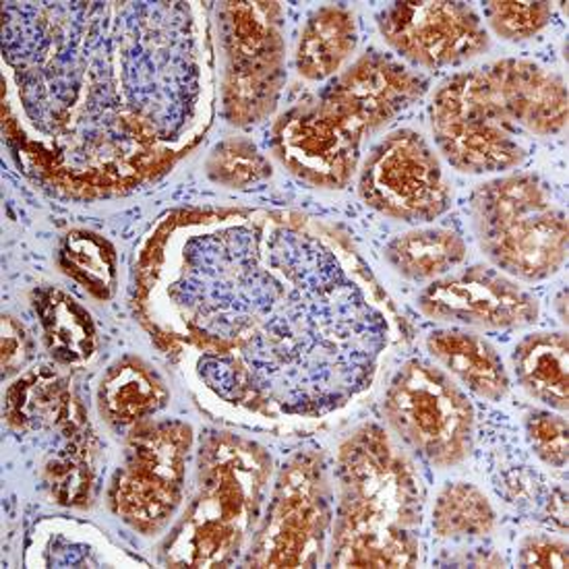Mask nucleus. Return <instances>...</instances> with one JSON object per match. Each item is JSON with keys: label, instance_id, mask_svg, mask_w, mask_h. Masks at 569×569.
I'll return each instance as SVG.
<instances>
[{"label": "nucleus", "instance_id": "1", "mask_svg": "<svg viewBox=\"0 0 569 569\" xmlns=\"http://www.w3.org/2000/svg\"><path fill=\"white\" fill-rule=\"evenodd\" d=\"M136 309L216 405L273 422L350 405L400 331L355 244L299 211L166 213L137 253Z\"/></svg>", "mask_w": 569, "mask_h": 569}, {"label": "nucleus", "instance_id": "2", "mask_svg": "<svg viewBox=\"0 0 569 569\" xmlns=\"http://www.w3.org/2000/svg\"><path fill=\"white\" fill-rule=\"evenodd\" d=\"M203 2H4L2 133L60 196H122L164 177L213 119Z\"/></svg>", "mask_w": 569, "mask_h": 569}, {"label": "nucleus", "instance_id": "3", "mask_svg": "<svg viewBox=\"0 0 569 569\" xmlns=\"http://www.w3.org/2000/svg\"><path fill=\"white\" fill-rule=\"evenodd\" d=\"M441 156L466 174L508 172L522 164L530 139L568 129L563 77L526 59H501L450 77L431 100Z\"/></svg>", "mask_w": 569, "mask_h": 569}, {"label": "nucleus", "instance_id": "4", "mask_svg": "<svg viewBox=\"0 0 569 569\" xmlns=\"http://www.w3.org/2000/svg\"><path fill=\"white\" fill-rule=\"evenodd\" d=\"M427 91V79L379 50L362 54L273 124L271 150L300 180L342 189L355 177L360 151Z\"/></svg>", "mask_w": 569, "mask_h": 569}, {"label": "nucleus", "instance_id": "5", "mask_svg": "<svg viewBox=\"0 0 569 569\" xmlns=\"http://www.w3.org/2000/svg\"><path fill=\"white\" fill-rule=\"evenodd\" d=\"M336 482L330 566L412 568L419 561L425 489L386 429L369 422L346 437Z\"/></svg>", "mask_w": 569, "mask_h": 569}, {"label": "nucleus", "instance_id": "6", "mask_svg": "<svg viewBox=\"0 0 569 569\" xmlns=\"http://www.w3.org/2000/svg\"><path fill=\"white\" fill-rule=\"evenodd\" d=\"M271 458L239 435L210 431L197 448L196 495L164 545L170 566L224 568L237 561L268 495Z\"/></svg>", "mask_w": 569, "mask_h": 569}, {"label": "nucleus", "instance_id": "7", "mask_svg": "<svg viewBox=\"0 0 569 569\" xmlns=\"http://www.w3.org/2000/svg\"><path fill=\"white\" fill-rule=\"evenodd\" d=\"M470 216L480 251L513 280L542 282L566 266L568 216L535 174L479 184Z\"/></svg>", "mask_w": 569, "mask_h": 569}, {"label": "nucleus", "instance_id": "8", "mask_svg": "<svg viewBox=\"0 0 569 569\" xmlns=\"http://www.w3.org/2000/svg\"><path fill=\"white\" fill-rule=\"evenodd\" d=\"M220 102L234 127L270 119L286 83L284 9L280 2H220Z\"/></svg>", "mask_w": 569, "mask_h": 569}, {"label": "nucleus", "instance_id": "9", "mask_svg": "<svg viewBox=\"0 0 569 569\" xmlns=\"http://www.w3.org/2000/svg\"><path fill=\"white\" fill-rule=\"evenodd\" d=\"M193 443V429L182 420L136 425L108 489L112 513L143 537L160 535L182 503Z\"/></svg>", "mask_w": 569, "mask_h": 569}, {"label": "nucleus", "instance_id": "10", "mask_svg": "<svg viewBox=\"0 0 569 569\" xmlns=\"http://www.w3.org/2000/svg\"><path fill=\"white\" fill-rule=\"evenodd\" d=\"M391 431L437 468L465 462L475 441V406L433 365L410 360L391 379L383 402Z\"/></svg>", "mask_w": 569, "mask_h": 569}, {"label": "nucleus", "instance_id": "11", "mask_svg": "<svg viewBox=\"0 0 569 569\" xmlns=\"http://www.w3.org/2000/svg\"><path fill=\"white\" fill-rule=\"evenodd\" d=\"M331 522L326 462L321 453L300 451L280 470L247 566L313 568L326 551Z\"/></svg>", "mask_w": 569, "mask_h": 569}, {"label": "nucleus", "instance_id": "12", "mask_svg": "<svg viewBox=\"0 0 569 569\" xmlns=\"http://www.w3.org/2000/svg\"><path fill=\"white\" fill-rule=\"evenodd\" d=\"M359 193L369 208L408 224L433 222L451 206L439 156L412 129H398L375 146L360 168Z\"/></svg>", "mask_w": 569, "mask_h": 569}, {"label": "nucleus", "instance_id": "13", "mask_svg": "<svg viewBox=\"0 0 569 569\" xmlns=\"http://www.w3.org/2000/svg\"><path fill=\"white\" fill-rule=\"evenodd\" d=\"M377 26L398 57L429 71L465 64L491 44L477 9L466 2H393Z\"/></svg>", "mask_w": 569, "mask_h": 569}, {"label": "nucleus", "instance_id": "14", "mask_svg": "<svg viewBox=\"0 0 569 569\" xmlns=\"http://www.w3.org/2000/svg\"><path fill=\"white\" fill-rule=\"evenodd\" d=\"M422 313L435 321L482 330H522L539 321L532 292L493 268H468L427 286L419 297Z\"/></svg>", "mask_w": 569, "mask_h": 569}, {"label": "nucleus", "instance_id": "15", "mask_svg": "<svg viewBox=\"0 0 569 569\" xmlns=\"http://www.w3.org/2000/svg\"><path fill=\"white\" fill-rule=\"evenodd\" d=\"M168 400L170 391L160 373L150 362L131 355L114 360L98 388L102 419L120 431H131L139 422L153 419Z\"/></svg>", "mask_w": 569, "mask_h": 569}, {"label": "nucleus", "instance_id": "16", "mask_svg": "<svg viewBox=\"0 0 569 569\" xmlns=\"http://www.w3.org/2000/svg\"><path fill=\"white\" fill-rule=\"evenodd\" d=\"M427 348L451 379L482 400L499 402L510 393V375L501 355L479 333L465 330L435 331Z\"/></svg>", "mask_w": 569, "mask_h": 569}, {"label": "nucleus", "instance_id": "17", "mask_svg": "<svg viewBox=\"0 0 569 569\" xmlns=\"http://www.w3.org/2000/svg\"><path fill=\"white\" fill-rule=\"evenodd\" d=\"M359 44L357 17L345 4H326L307 17L297 44V71L307 81H326Z\"/></svg>", "mask_w": 569, "mask_h": 569}, {"label": "nucleus", "instance_id": "18", "mask_svg": "<svg viewBox=\"0 0 569 569\" xmlns=\"http://www.w3.org/2000/svg\"><path fill=\"white\" fill-rule=\"evenodd\" d=\"M513 371L522 390L557 412L568 410V336L539 331L513 350Z\"/></svg>", "mask_w": 569, "mask_h": 569}, {"label": "nucleus", "instance_id": "19", "mask_svg": "<svg viewBox=\"0 0 569 569\" xmlns=\"http://www.w3.org/2000/svg\"><path fill=\"white\" fill-rule=\"evenodd\" d=\"M466 257L465 239L450 228L412 230L386 247L388 263L412 282H435L462 266Z\"/></svg>", "mask_w": 569, "mask_h": 569}, {"label": "nucleus", "instance_id": "20", "mask_svg": "<svg viewBox=\"0 0 569 569\" xmlns=\"http://www.w3.org/2000/svg\"><path fill=\"white\" fill-rule=\"evenodd\" d=\"M50 355L64 365H83L96 352V328L90 313L59 288H42L33 295Z\"/></svg>", "mask_w": 569, "mask_h": 569}, {"label": "nucleus", "instance_id": "21", "mask_svg": "<svg viewBox=\"0 0 569 569\" xmlns=\"http://www.w3.org/2000/svg\"><path fill=\"white\" fill-rule=\"evenodd\" d=\"M495 525L493 506L477 485L450 482L435 499L433 530L439 539H485L493 532Z\"/></svg>", "mask_w": 569, "mask_h": 569}, {"label": "nucleus", "instance_id": "22", "mask_svg": "<svg viewBox=\"0 0 569 569\" xmlns=\"http://www.w3.org/2000/svg\"><path fill=\"white\" fill-rule=\"evenodd\" d=\"M60 266L91 297L106 300L117 288V256L110 242L88 230L69 232L60 244Z\"/></svg>", "mask_w": 569, "mask_h": 569}, {"label": "nucleus", "instance_id": "23", "mask_svg": "<svg viewBox=\"0 0 569 569\" xmlns=\"http://www.w3.org/2000/svg\"><path fill=\"white\" fill-rule=\"evenodd\" d=\"M206 172L226 189H247L271 177L270 160L251 139L230 137L218 143L206 160Z\"/></svg>", "mask_w": 569, "mask_h": 569}, {"label": "nucleus", "instance_id": "24", "mask_svg": "<svg viewBox=\"0 0 569 569\" xmlns=\"http://www.w3.org/2000/svg\"><path fill=\"white\" fill-rule=\"evenodd\" d=\"M485 17L495 36L522 42L545 30L553 17L549 2H485Z\"/></svg>", "mask_w": 569, "mask_h": 569}, {"label": "nucleus", "instance_id": "25", "mask_svg": "<svg viewBox=\"0 0 569 569\" xmlns=\"http://www.w3.org/2000/svg\"><path fill=\"white\" fill-rule=\"evenodd\" d=\"M526 437L542 465L563 470L568 466V420L549 410H535L526 419Z\"/></svg>", "mask_w": 569, "mask_h": 569}, {"label": "nucleus", "instance_id": "26", "mask_svg": "<svg viewBox=\"0 0 569 569\" xmlns=\"http://www.w3.org/2000/svg\"><path fill=\"white\" fill-rule=\"evenodd\" d=\"M520 568H568V542L547 535H530L518 547Z\"/></svg>", "mask_w": 569, "mask_h": 569}, {"label": "nucleus", "instance_id": "27", "mask_svg": "<svg viewBox=\"0 0 569 569\" xmlns=\"http://www.w3.org/2000/svg\"><path fill=\"white\" fill-rule=\"evenodd\" d=\"M30 357V342L13 317H2V373H13Z\"/></svg>", "mask_w": 569, "mask_h": 569}]
</instances>
